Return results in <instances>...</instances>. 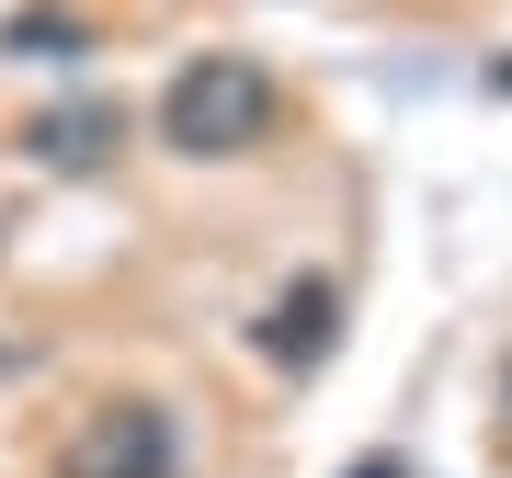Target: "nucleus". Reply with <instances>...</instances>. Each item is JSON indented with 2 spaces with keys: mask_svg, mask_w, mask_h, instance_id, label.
Listing matches in <instances>:
<instances>
[{
  "mask_svg": "<svg viewBox=\"0 0 512 478\" xmlns=\"http://www.w3.org/2000/svg\"><path fill=\"white\" fill-rule=\"evenodd\" d=\"M23 46H69V57H80V46H92V35H80L69 12H23V23H12V57H23Z\"/></svg>",
  "mask_w": 512,
  "mask_h": 478,
  "instance_id": "obj_5",
  "label": "nucleus"
},
{
  "mask_svg": "<svg viewBox=\"0 0 512 478\" xmlns=\"http://www.w3.org/2000/svg\"><path fill=\"white\" fill-rule=\"evenodd\" d=\"M23 148H35L46 171H92L103 148H126V114H114V103H69V114H46Z\"/></svg>",
  "mask_w": 512,
  "mask_h": 478,
  "instance_id": "obj_4",
  "label": "nucleus"
},
{
  "mask_svg": "<svg viewBox=\"0 0 512 478\" xmlns=\"http://www.w3.org/2000/svg\"><path fill=\"white\" fill-rule=\"evenodd\" d=\"M330 331H342V285H330V274L285 285L274 308H262V353H274V365H319V353H330Z\"/></svg>",
  "mask_w": 512,
  "mask_h": 478,
  "instance_id": "obj_3",
  "label": "nucleus"
},
{
  "mask_svg": "<svg viewBox=\"0 0 512 478\" xmlns=\"http://www.w3.org/2000/svg\"><path fill=\"white\" fill-rule=\"evenodd\" d=\"M160 137L183 148V160H239V148H262V137H274V69H262V57H239V46L171 69Z\"/></svg>",
  "mask_w": 512,
  "mask_h": 478,
  "instance_id": "obj_1",
  "label": "nucleus"
},
{
  "mask_svg": "<svg viewBox=\"0 0 512 478\" xmlns=\"http://www.w3.org/2000/svg\"><path fill=\"white\" fill-rule=\"evenodd\" d=\"M353 478H399V456H365V467H353Z\"/></svg>",
  "mask_w": 512,
  "mask_h": 478,
  "instance_id": "obj_6",
  "label": "nucleus"
},
{
  "mask_svg": "<svg viewBox=\"0 0 512 478\" xmlns=\"http://www.w3.org/2000/svg\"><path fill=\"white\" fill-rule=\"evenodd\" d=\"M501 80H512V69H501Z\"/></svg>",
  "mask_w": 512,
  "mask_h": 478,
  "instance_id": "obj_7",
  "label": "nucleus"
},
{
  "mask_svg": "<svg viewBox=\"0 0 512 478\" xmlns=\"http://www.w3.org/2000/svg\"><path fill=\"white\" fill-rule=\"evenodd\" d=\"M57 478H183V433L148 399H103L92 422L57 444Z\"/></svg>",
  "mask_w": 512,
  "mask_h": 478,
  "instance_id": "obj_2",
  "label": "nucleus"
}]
</instances>
